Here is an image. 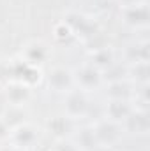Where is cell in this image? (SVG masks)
<instances>
[{"label":"cell","instance_id":"52a82bcc","mask_svg":"<svg viewBox=\"0 0 150 151\" xmlns=\"http://www.w3.org/2000/svg\"><path fill=\"white\" fill-rule=\"evenodd\" d=\"M108 116L111 118V119H125L127 118V114L131 113V107H129V104L125 102V100H122V99H113L111 102L108 104Z\"/></svg>","mask_w":150,"mask_h":151},{"label":"cell","instance_id":"3957f363","mask_svg":"<svg viewBox=\"0 0 150 151\" xmlns=\"http://www.w3.org/2000/svg\"><path fill=\"white\" fill-rule=\"evenodd\" d=\"M87 106H88V104H87V99H85V95L79 93V91L71 93V95L67 97V102H66V109H67V114H69V116H81V114H85Z\"/></svg>","mask_w":150,"mask_h":151},{"label":"cell","instance_id":"e0dca14e","mask_svg":"<svg viewBox=\"0 0 150 151\" xmlns=\"http://www.w3.org/2000/svg\"><path fill=\"white\" fill-rule=\"evenodd\" d=\"M7 135V127H5V123L4 121H0V139L2 137H5Z\"/></svg>","mask_w":150,"mask_h":151},{"label":"cell","instance_id":"5bb4252c","mask_svg":"<svg viewBox=\"0 0 150 151\" xmlns=\"http://www.w3.org/2000/svg\"><path fill=\"white\" fill-rule=\"evenodd\" d=\"M92 60H94V65L95 67H110L111 62H113V56L108 49H101V51L94 53V58Z\"/></svg>","mask_w":150,"mask_h":151},{"label":"cell","instance_id":"7a4b0ae2","mask_svg":"<svg viewBox=\"0 0 150 151\" xmlns=\"http://www.w3.org/2000/svg\"><path fill=\"white\" fill-rule=\"evenodd\" d=\"M125 125L129 132L145 134L149 130V114L147 113H129L125 118Z\"/></svg>","mask_w":150,"mask_h":151},{"label":"cell","instance_id":"4fadbf2b","mask_svg":"<svg viewBox=\"0 0 150 151\" xmlns=\"http://www.w3.org/2000/svg\"><path fill=\"white\" fill-rule=\"evenodd\" d=\"M50 128L55 135H64L71 130V125L67 121V118H55L51 123H50Z\"/></svg>","mask_w":150,"mask_h":151},{"label":"cell","instance_id":"30bf717a","mask_svg":"<svg viewBox=\"0 0 150 151\" xmlns=\"http://www.w3.org/2000/svg\"><path fill=\"white\" fill-rule=\"evenodd\" d=\"M7 97H9L11 102L21 104V102H25L28 99V88L23 86V84H14V86H11L7 90Z\"/></svg>","mask_w":150,"mask_h":151},{"label":"cell","instance_id":"6da1fadb","mask_svg":"<svg viewBox=\"0 0 150 151\" xmlns=\"http://www.w3.org/2000/svg\"><path fill=\"white\" fill-rule=\"evenodd\" d=\"M94 135L97 139V144H113L118 139V128L111 121H103L95 127Z\"/></svg>","mask_w":150,"mask_h":151},{"label":"cell","instance_id":"277c9868","mask_svg":"<svg viewBox=\"0 0 150 151\" xmlns=\"http://www.w3.org/2000/svg\"><path fill=\"white\" fill-rule=\"evenodd\" d=\"M124 16H125V21L129 25L140 27V25H145L149 21V9L145 5H131Z\"/></svg>","mask_w":150,"mask_h":151},{"label":"cell","instance_id":"9a60e30c","mask_svg":"<svg viewBox=\"0 0 150 151\" xmlns=\"http://www.w3.org/2000/svg\"><path fill=\"white\" fill-rule=\"evenodd\" d=\"M27 56H28V60H30L32 63H39V62L44 58V47H42L41 44L30 46V47L27 49Z\"/></svg>","mask_w":150,"mask_h":151},{"label":"cell","instance_id":"d6986e66","mask_svg":"<svg viewBox=\"0 0 150 151\" xmlns=\"http://www.w3.org/2000/svg\"><path fill=\"white\" fill-rule=\"evenodd\" d=\"M122 2H124V4H127V5H136V2H138V0H122Z\"/></svg>","mask_w":150,"mask_h":151},{"label":"cell","instance_id":"ac0fdd59","mask_svg":"<svg viewBox=\"0 0 150 151\" xmlns=\"http://www.w3.org/2000/svg\"><path fill=\"white\" fill-rule=\"evenodd\" d=\"M60 151H76L74 146H71V144H66V146H62V150Z\"/></svg>","mask_w":150,"mask_h":151},{"label":"cell","instance_id":"8992f818","mask_svg":"<svg viewBox=\"0 0 150 151\" xmlns=\"http://www.w3.org/2000/svg\"><path fill=\"white\" fill-rule=\"evenodd\" d=\"M99 79L101 76L97 72V69L94 67H83L76 72V81L79 83L81 88H94L99 84Z\"/></svg>","mask_w":150,"mask_h":151},{"label":"cell","instance_id":"ba28073f","mask_svg":"<svg viewBox=\"0 0 150 151\" xmlns=\"http://www.w3.org/2000/svg\"><path fill=\"white\" fill-rule=\"evenodd\" d=\"M78 144H79L81 150H85V151L95 150L97 148V139L94 135V130H88V128L81 130L79 135H78Z\"/></svg>","mask_w":150,"mask_h":151},{"label":"cell","instance_id":"5b68a950","mask_svg":"<svg viewBox=\"0 0 150 151\" xmlns=\"http://www.w3.org/2000/svg\"><path fill=\"white\" fill-rule=\"evenodd\" d=\"M71 81H73V76L69 70L66 69H55L51 74H50V86L57 91H62V90H67L71 86Z\"/></svg>","mask_w":150,"mask_h":151},{"label":"cell","instance_id":"8fae6325","mask_svg":"<svg viewBox=\"0 0 150 151\" xmlns=\"http://www.w3.org/2000/svg\"><path fill=\"white\" fill-rule=\"evenodd\" d=\"M129 58L138 62H147L149 60V44H141V46H133L129 47Z\"/></svg>","mask_w":150,"mask_h":151},{"label":"cell","instance_id":"9c48e42d","mask_svg":"<svg viewBox=\"0 0 150 151\" xmlns=\"http://www.w3.org/2000/svg\"><path fill=\"white\" fill-rule=\"evenodd\" d=\"M14 141L20 146H28V144H32L36 141V132L30 127H20L14 132Z\"/></svg>","mask_w":150,"mask_h":151},{"label":"cell","instance_id":"7c38bea8","mask_svg":"<svg viewBox=\"0 0 150 151\" xmlns=\"http://www.w3.org/2000/svg\"><path fill=\"white\" fill-rule=\"evenodd\" d=\"M108 93H110L111 99H122V100H125V97L129 95V86L125 83H122V81H117V83H113L111 86H110Z\"/></svg>","mask_w":150,"mask_h":151},{"label":"cell","instance_id":"2e32d148","mask_svg":"<svg viewBox=\"0 0 150 151\" xmlns=\"http://www.w3.org/2000/svg\"><path fill=\"white\" fill-rule=\"evenodd\" d=\"M134 74L140 81H147L149 79V63L147 62H138L136 69H134Z\"/></svg>","mask_w":150,"mask_h":151}]
</instances>
